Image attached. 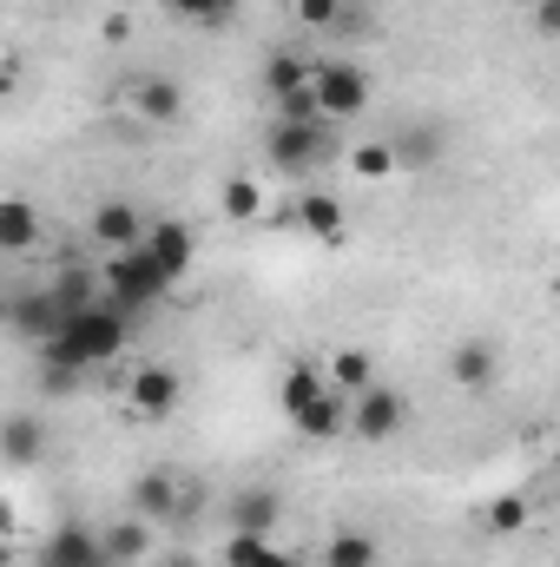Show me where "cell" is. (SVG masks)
<instances>
[{"instance_id":"cb8c5ba5","label":"cell","mask_w":560,"mask_h":567,"mask_svg":"<svg viewBox=\"0 0 560 567\" xmlns=\"http://www.w3.org/2000/svg\"><path fill=\"white\" fill-rule=\"evenodd\" d=\"M218 212H225V218H238V225H251V218L265 212V192H258V178H225V192H218Z\"/></svg>"},{"instance_id":"7402d4cb","label":"cell","mask_w":560,"mask_h":567,"mask_svg":"<svg viewBox=\"0 0 560 567\" xmlns=\"http://www.w3.org/2000/svg\"><path fill=\"white\" fill-rule=\"evenodd\" d=\"M323 383H330L336 396H356V390H370V383H376V363H370L363 350H336V363L323 370Z\"/></svg>"},{"instance_id":"836d02e7","label":"cell","mask_w":560,"mask_h":567,"mask_svg":"<svg viewBox=\"0 0 560 567\" xmlns=\"http://www.w3.org/2000/svg\"><path fill=\"white\" fill-rule=\"evenodd\" d=\"M251 567H303V561H297L290 548H265V555H258V561H251Z\"/></svg>"},{"instance_id":"52a82bcc","label":"cell","mask_w":560,"mask_h":567,"mask_svg":"<svg viewBox=\"0 0 560 567\" xmlns=\"http://www.w3.org/2000/svg\"><path fill=\"white\" fill-rule=\"evenodd\" d=\"M383 145H390V165H396V172H435V165L448 158V126L409 120V126H396Z\"/></svg>"},{"instance_id":"d590c367","label":"cell","mask_w":560,"mask_h":567,"mask_svg":"<svg viewBox=\"0 0 560 567\" xmlns=\"http://www.w3.org/2000/svg\"><path fill=\"white\" fill-rule=\"evenodd\" d=\"M7 561H13V548H7V542H0V567H7Z\"/></svg>"},{"instance_id":"9a60e30c","label":"cell","mask_w":560,"mask_h":567,"mask_svg":"<svg viewBox=\"0 0 560 567\" xmlns=\"http://www.w3.org/2000/svg\"><path fill=\"white\" fill-rule=\"evenodd\" d=\"M290 423H297L303 442H336V435H350V396L323 390V396H310L303 410H290Z\"/></svg>"},{"instance_id":"2e32d148","label":"cell","mask_w":560,"mask_h":567,"mask_svg":"<svg viewBox=\"0 0 560 567\" xmlns=\"http://www.w3.org/2000/svg\"><path fill=\"white\" fill-rule=\"evenodd\" d=\"M297 231H310L317 245H343V238H350V212H343V198H330V192H303V198H297Z\"/></svg>"},{"instance_id":"484cf974","label":"cell","mask_w":560,"mask_h":567,"mask_svg":"<svg viewBox=\"0 0 560 567\" xmlns=\"http://www.w3.org/2000/svg\"><path fill=\"white\" fill-rule=\"evenodd\" d=\"M265 86H271V100L297 93V86H310V60H297V53H271V60H265Z\"/></svg>"},{"instance_id":"44dd1931","label":"cell","mask_w":560,"mask_h":567,"mask_svg":"<svg viewBox=\"0 0 560 567\" xmlns=\"http://www.w3.org/2000/svg\"><path fill=\"white\" fill-rule=\"evenodd\" d=\"M376 561H383V548H376V535H363V528H343V535L323 542V567H376Z\"/></svg>"},{"instance_id":"5b68a950","label":"cell","mask_w":560,"mask_h":567,"mask_svg":"<svg viewBox=\"0 0 560 567\" xmlns=\"http://www.w3.org/2000/svg\"><path fill=\"white\" fill-rule=\"evenodd\" d=\"M403 423H409V396L403 390H390V383L356 390V403H350V435L356 442H390V435H403Z\"/></svg>"},{"instance_id":"9c48e42d","label":"cell","mask_w":560,"mask_h":567,"mask_svg":"<svg viewBox=\"0 0 560 567\" xmlns=\"http://www.w3.org/2000/svg\"><path fill=\"white\" fill-rule=\"evenodd\" d=\"M178 396H185V383H178V370H172V363H139V370H133V383H126L133 416H172V410H178Z\"/></svg>"},{"instance_id":"d6a6232c","label":"cell","mask_w":560,"mask_h":567,"mask_svg":"<svg viewBox=\"0 0 560 567\" xmlns=\"http://www.w3.org/2000/svg\"><path fill=\"white\" fill-rule=\"evenodd\" d=\"M535 33H541V40L560 33V0H535Z\"/></svg>"},{"instance_id":"5bb4252c","label":"cell","mask_w":560,"mask_h":567,"mask_svg":"<svg viewBox=\"0 0 560 567\" xmlns=\"http://www.w3.org/2000/svg\"><path fill=\"white\" fill-rule=\"evenodd\" d=\"M133 113H139V126H172V120L185 113L178 80H172V73H139V80H133Z\"/></svg>"},{"instance_id":"277c9868","label":"cell","mask_w":560,"mask_h":567,"mask_svg":"<svg viewBox=\"0 0 560 567\" xmlns=\"http://www.w3.org/2000/svg\"><path fill=\"white\" fill-rule=\"evenodd\" d=\"M265 158H271V172H283V178H310V172L330 158V126H323V120H310V126L278 120V126L265 133Z\"/></svg>"},{"instance_id":"3957f363","label":"cell","mask_w":560,"mask_h":567,"mask_svg":"<svg viewBox=\"0 0 560 567\" xmlns=\"http://www.w3.org/2000/svg\"><path fill=\"white\" fill-rule=\"evenodd\" d=\"M100 290H106L120 310L145 317L152 303H165V297H172V278H165V271L145 258L139 245H133V251H113V258H106V271H100Z\"/></svg>"},{"instance_id":"7c38bea8","label":"cell","mask_w":560,"mask_h":567,"mask_svg":"<svg viewBox=\"0 0 560 567\" xmlns=\"http://www.w3.org/2000/svg\"><path fill=\"white\" fill-rule=\"evenodd\" d=\"M145 231L139 205H126V198H106V205H93V218H86V238L93 245H106V251H133Z\"/></svg>"},{"instance_id":"1f68e13d","label":"cell","mask_w":560,"mask_h":567,"mask_svg":"<svg viewBox=\"0 0 560 567\" xmlns=\"http://www.w3.org/2000/svg\"><path fill=\"white\" fill-rule=\"evenodd\" d=\"M290 13H297L303 27H317V33H330V27H336V13H343V0H290Z\"/></svg>"},{"instance_id":"d6986e66","label":"cell","mask_w":560,"mask_h":567,"mask_svg":"<svg viewBox=\"0 0 560 567\" xmlns=\"http://www.w3.org/2000/svg\"><path fill=\"white\" fill-rule=\"evenodd\" d=\"M100 555L113 567H133L152 555V522H139V515H126V522H113V528H100Z\"/></svg>"},{"instance_id":"30bf717a","label":"cell","mask_w":560,"mask_h":567,"mask_svg":"<svg viewBox=\"0 0 560 567\" xmlns=\"http://www.w3.org/2000/svg\"><path fill=\"white\" fill-rule=\"evenodd\" d=\"M448 377H455V390H468V396H488V390H495V377H501V357H495V343H488V337H462V343L448 350Z\"/></svg>"},{"instance_id":"f1b7e54d","label":"cell","mask_w":560,"mask_h":567,"mask_svg":"<svg viewBox=\"0 0 560 567\" xmlns=\"http://www.w3.org/2000/svg\"><path fill=\"white\" fill-rule=\"evenodd\" d=\"M350 172H356V178H390V172H396V165H390V145L363 140L356 152H350Z\"/></svg>"},{"instance_id":"603a6c76","label":"cell","mask_w":560,"mask_h":567,"mask_svg":"<svg viewBox=\"0 0 560 567\" xmlns=\"http://www.w3.org/2000/svg\"><path fill=\"white\" fill-rule=\"evenodd\" d=\"M46 297H53V310H60V323H66L73 310H86V303L100 297V278H93V271H60V278L46 284Z\"/></svg>"},{"instance_id":"8fae6325","label":"cell","mask_w":560,"mask_h":567,"mask_svg":"<svg viewBox=\"0 0 560 567\" xmlns=\"http://www.w3.org/2000/svg\"><path fill=\"white\" fill-rule=\"evenodd\" d=\"M133 515L139 522H152V528H165V522H178V495H185V482L172 475V468H145V475H133Z\"/></svg>"},{"instance_id":"83f0119b","label":"cell","mask_w":560,"mask_h":567,"mask_svg":"<svg viewBox=\"0 0 560 567\" xmlns=\"http://www.w3.org/2000/svg\"><path fill=\"white\" fill-rule=\"evenodd\" d=\"M488 528L495 535H521L528 528V495H495L488 502Z\"/></svg>"},{"instance_id":"8992f818","label":"cell","mask_w":560,"mask_h":567,"mask_svg":"<svg viewBox=\"0 0 560 567\" xmlns=\"http://www.w3.org/2000/svg\"><path fill=\"white\" fill-rule=\"evenodd\" d=\"M139 251H145V258H152V265H158L172 284H178L191 265H198V231H191L185 218H152V225L139 231Z\"/></svg>"},{"instance_id":"e0dca14e","label":"cell","mask_w":560,"mask_h":567,"mask_svg":"<svg viewBox=\"0 0 560 567\" xmlns=\"http://www.w3.org/2000/svg\"><path fill=\"white\" fill-rule=\"evenodd\" d=\"M7 323H13L33 350H40V343L60 330V310H53V297H46V290H20V297L7 303Z\"/></svg>"},{"instance_id":"ba28073f","label":"cell","mask_w":560,"mask_h":567,"mask_svg":"<svg viewBox=\"0 0 560 567\" xmlns=\"http://www.w3.org/2000/svg\"><path fill=\"white\" fill-rule=\"evenodd\" d=\"M33 567H113L100 555V528L86 522H60L40 548H33Z\"/></svg>"},{"instance_id":"ffe728a7","label":"cell","mask_w":560,"mask_h":567,"mask_svg":"<svg viewBox=\"0 0 560 567\" xmlns=\"http://www.w3.org/2000/svg\"><path fill=\"white\" fill-rule=\"evenodd\" d=\"M231 528H245V535H271V528H278V495H271V488H245V495H231Z\"/></svg>"},{"instance_id":"ac0fdd59","label":"cell","mask_w":560,"mask_h":567,"mask_svg":"<svg viewBox=\"0 0 560 567\" xmlns=\"http://www.w3.org/2000/svg\"><path fill=\"white\" fill-rule=\"evenodd\" d=\"M40 245V212L33 198H0V258H27Z\"/></svg>"},{"instance_id":"4316f807","label":"cell","mask_w":560,"mask_h":567,"mask_svg":"<svg viewBox=\"0 0 560 567\" xmlns=\"http://www.w3.org/2000/svg\"><path fill=\"white\" fill-rule=\"evenodd\" d=\"M323 390H330V383H323V370H310V363H297V370L283 377V390H278L283 416H290V410H303V403H310V396H323Z\"/></svg>"},{"instance_id":"4fadbf2b","label":"cell","mask_w":560,"mask_h":567,"mask_svg":"<svg viewBox=\"0 0 560 567\" xmlns=\"http://www.w3.org/2000/svg\"><path fill=\"white\" fill-rule=\"evenodd\" d=\"M46 455V416H33V410H13V416H0V462H13V468H33Z\"/></svg>"},{"instance_id":"d4e9b609","label":"cell","mask_w":560,"mask_h":567,"mask_svg":"<svg viewBox=\"0 0 560 567\" xmlns=\"http://www.w3.org/2000/svg\"><path fill=\"white\" fill-rule=\"evenodd\" d=\"M165 7H172L178 20H191V27H211V33L238 20V0H165Z\"/></svg>"},{"instance_id":"6da1fadb","label":"cell","mask_w":560,"mask_h":567,"mask_svg":"<svg viewBox=\"0 0 560 567\" xmlns=\"http://www.w3.org/2000/svg\"><path fill=\"white\" fill-rule=\"evenodd\" d=\"M133 343V310H120L106 290L86 303V310H73L46 343H40V363H73V370H100V363H113L120 350Z\"/></svg>"},{"instance_id":"e575fe53","label":"cell","mask_w":560,"mask_h":567,"mask_svg":"<svg viewBox=\"0 0 560 567\" xmlns=\"http://www.w3.org/2000/svg\"><path fill=\"white\" fill-rule=\"evenodd\" d=\"M165 567H198V561H191V555H178V561H165Z\"/></svg>"},{"instance_id":"4dcf8cb0","label":"cell","mask_w":560,"mask_h":567,"mask_svg":"<svg viewBox=\"0 0 560 567\" xmlns=\"http://www.w3.org/2000/svg\"><path fill=\"white\" fill-rule=\"evenodd\" d=\"M265 548H271V535H245V528H231V542H225V567H251Z\"/></svg>"},{"instance_id":"7a4b0ae2","label":"cell","mask_w":560,"mask_h":567,"mask_svg":"<svg viewBox=\"0 0 560 567\" xmlns=\"http://www.w3.org/2000/svg\"><path fill=\"white\" fill-rule=\"evenodd\" d=\"M310 100L323 126H356L370 113V73L356 60H310Z\"/></svg>"},{"instance_id":"f546056e","label":"cell","mask_w":560,"mask_h":567,"mask_svg":"<svg viewBox=\"0 0 560 567\" xmlns=\"http://www.w3.org/2000/svg\"><path fill=\"white\" fill-rule=\"evenodd\" d=\"M40 390H46V396H80V390H86V370H73V363H40Z\"/></svg>"}]
</instances>
